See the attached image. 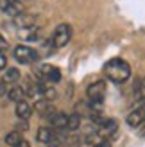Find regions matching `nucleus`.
<instances>
[{"instance_id":"nucleus-10","label":"nucleus","mask_w":145,"mask_h":147,"mask_svg":"<svg viewBox=\"0 0 145 147\" xmlns=\"http://www.w3.org/2000/svg\"><path fill=\"white\" fill-rule=\"evenodd\" d=\"M66 124H68V115L66 113H61V111H56L54 117L50 119V126L57 131H63L66 129Z\"/></svg>"},{"instance_id":"nucleus-4","label":"nucleus","mask_w":145,"mask_h":147,"mask_svg":"<svg viewBox=\"0 0 145 147\" xmlns=\"http://www.w3.org/2000/svg\"><path fill=\"white\" fill-rule=\"evenodd\" d=\"M106 81H95V83H91L88 88H86V95H88V99L93 102V104H100V102L104 100L106 97Z\"/></svg>"},{"instance_id":"nucleus-2","label":"nucleus","mask_w":145,"mask_h":147,"mask_svg":"<svg viewBox=\"0 0 145 147\" xmlns=\"http://www.w3.org/2000/svg\"><path fill=\"white\" fill-rule=\"evenodd\" d=\"M72 40V25L70 24H61L56 27L52 34V47L54 49H63L66 47Z\"/></svg>"},{"instance_id":"nucleus-15","label":"nucleus","mask_w":145,"mask_h":147,"mask_svg":"<svg viewBox=\"0 0 145 147\" xmlns=\"http://www.w3.org/2000/svg\"><path fill=\"white\" fill-rule=\"evenodd\" d=\"M21 140H23V138H21V133H20V131H16V129L5 135V144L9 145V147H14L16 144H20Z\"/></svg>"},{"instance_id":"nucleus-13","label":"nucleus","mask_w":145,"mask_h":147,"mask_svg":"<svg viewBox=\"0 0 145 147\" xmlns=\"http://www.w3.org/2000/svg\"><path fill=\"white\" fill-rule=\"evenodd\" d=\"M7 99L13 100V102H20L25 99V90L23 86H13L9 92H7Z\"/></svg>"},{"instance_id":"nucleus-9","label":"nucleus","mask_w":145,"mask_h":147,"mask_svg":"<svg viewBox=\"0 0 145 147\" xmlns=\"http://www.w3.org/2000/svg\"><path fill=\"white\" fill-rule=\"evenodd\" d=\"M0 11L9 16H16L21 13V4L18 0H0Z\"/></svg>"},{"instance_id":"nucleus-22","label":"nucleus","mask_w":145,"mask_h":147,"mask_svg":"<svg viewBox=\"0 0 145 147\" xmlns=\"http://www.w3.org/2000/svg\"><path fill=\"white\" fill-rule=\"evenodd\" d=\"M14 147H31V144H29L27 140H21L20 144H16V145H14Z\"/></svg>"},{"instance_id":"nucleus-6","label":"nucleus","mask_w":145,"mask_h":147,"mask_svg":"<svg viewBox=\"0 0 145 147\" xmlns=\"http://www.w3.org/2000/svg\"><path fill=\"white\" fill-rule=\"evenodd\" d=\"M38 79L47 81V83H57L61 79V72L54 65H41L38 70Z\"/></svg>"},{"instance_id":"nucleus-20","label":"nucleus","mask_w":145,"mask_h":147,"mask_svg":"<svg viewBox=\"0 0 145 147\" xmlns=\"http://www.w3.org/2000/svg\"><path fill=\"white\" fill-rule=\"evenodd\" d=\"M93 147H111V140H107V138L106 140H99Z\"/></svg>"},{"instance_id":"nucleus-16","label":"nucleus","mask_w":145,"mask_h":147,"mask_svg":"<svg viewBox=\"0 0 145 147\" xmlns=\"http://www.w3.org/2000/svg\"><path fill=\"white\" fill-rule=\"evenodd\" d=\"M20 79V72L16 68H7L4 72V76H2V81L5 84H9V83H14V81H18Z\"/></svg>"},{"instance_id":"nucleus-23","label":"nucleus","mask_w":145,"mask_h":147,"mask_svg":"<svg viewBox=\"0 0 145 147\" xmlns=\"http://www.w3.org/2000/svg\"><path fill=\"white\" fill-rule=\"evenodd\" d=\"M4 84H5V83L2 81V83H0V93H4Z\"/></svg>"},{"instance_id":"nucleus-19","label":"nucleus","mask_w":145,"mask_h":147,"mask_svg":"<svg viewBox=\"0 0 145 147\" xmlns=\"http://www.w3.org/2000/svg\"><path fill=\"white\" fill-rule=\"evenodd\" d=\"M5 65H7L5 52H2V50H0V70H4V68H5Z\"/></svg>"},{"instance_id":"nucleus-3","label":"nucleus","mask_w":145,"mask_h":147,"mask_svg":"<svg viewBox=\"0 0 145 147\" xmlns=\"http://www.w3.org/2000/svg\"><path fill=\"white\" fill-rule=\"evenodd\" d=\"M14 57H16V61L21 63V65H32L40 59V54L29 45H18L14 49Z\"/></svg>"},{"instance_id":"nucleus-12","label":"nucleus","mask_w":145,"mask_h":147,"mask_svg":"<svg viewBox=\"0 0 145 147\" xmlns=\"http://www.w3.org/2000/svg\"><path fill=\"white\" fill-rule=\"evenodd\" d=\"M31 113H32V108H31V104H29L27 100H20V102H16V115H18V119H21V120H29Z\"/></svg>"},{"instance_id":"nucleus-8","label":"nucleus","mask_w":145,"mask_h":147,"mask_svg":"<svg viewBox=\"0 0 145 147\" xmlns=\"http://www.w3.org/2000/svg\"><path fill=\"white\" fill-rule=\"evenodd\" d=\"M126 122L131 127H140V126H143V124H145V100L136 109H133V111L127 115Z\"/></svg>"},{"instance_id":"nucleus-14","label":"nucleus","mask_w":145,"mask_h":147,"mask_svg":"<svg viewBox=\"0 0 145 147\" xmlns=\"http://www.w3.org/2000/svg\"><path fill=\"white\" fill-rule=\"evenodd\" d=\"M133 97L134 100H145V77L136 81V84L133 88Z\"/></svg>"},{"instance_id":"nucleus-5","label":"nucleus","mask_w":145,"mask_h":147,"mask_svg":"<svg viewBox=\"0 0 145 147\" xmlns=\"http://www.w3.org/2000/svg\"><path fill=\"white\" fill-rule=\"evenodd\" d=\"M118 129V122L115 119H104L100 124H97V136L100 138V140H109V138L117 133Z\"/></svg>"},{"instance_id":"nucleus-17","label":"nucleus","mask_w":145,"mask_h":147,"mask_svg":"<svg viewBox=\"0 0 145 147\" xmlns=\"http://www.w3.org/2000/svg\"><path fill=\"white\" fill-rule=\"evenodd\" d=\"M79 126H81V115H79V113H72V115H68L66 129H68V131H77Z\"/></svg>"},{"instance_id":"nucleus-7","label":"nucleus","mask_w":145,"mask_h":147,"mask_svg":"<svg viewBox=\"0 0 145 147\" xmlns=\"http://www.w3.org/2000/svg\"><path fill=\"white\" fill-rule=\"evenodd\" d=\"M38 22V14H32V13H23L21 11L20 14L13 16V24L16 25L18 29H32Z\"/></svg>"},{"instance_id":"nucleus-24","label":"nucleus","mask_w":145,"mask_h":147,"mask_svg":"<svg viewBox=\"0 0 145 147\" xmlns=\"http://www.w3.org/2000/svg\"><path fill=\"white\" fill-rule=\"evenodd\" d=\"M47 147H57V145H54V144H50V145H47Z\"/></svg>"},{"instance_id":"nucleus-18","label":"nucleus","mask_w":145,"mask_h":147,"mask_svg":"<svg viewBox=\"0 0 145 147\" xmlns=\"http://www.w3.org/2000/svg\"><path fill=\"white\" fill-rule=\"evenodd\" d=\"M41 93L45 95V99L47 100H52L54 97H56V90L52 86H45V84H41Z\"/></svg>"},{"instance_id":"nucleus-1","label":"nucleus","mask_w":145,"mask_h":147,"mask_svg":"<svg viewBox=\"0 0 145 147\" xmlns=\"http://www.w3.org/2000/svg\"><path fill=\"white\" fill-rule=\"evenodd\" d=\"M104 74L113 83H126L131 77V65L122 57H113L104 65Z\"/></svg>"},{"instance_id":"nucleus-11","label":"nucleus","mask_w":145,"mask_h":147,"mask_svg":"<svg viewBox=\"0 0 145 147\" xmlns=\"http://www.w3.org/2000/svg\"><path fill=\"white\" fill-rule=\"evenodd\" d=\"M54 127L50 129V127H40L38 131V135H36V140H38L40 144H45V145H50V144H54Z\"/></svg>"},{"instance_id":"nucleus-21","label":"nucleus","mask_w":145,"mask_h":147,"mask_svg":"<svg viewBox=\"0 0 145 147\" xmlns=\"http://www.w3.org/2000/svg\"><path fill=\"white\" fill-rule=\"evenodd\" d=\"M7 49H9V45H7V41L2 38V36H0V50H2V52H5Z\"/></svg>"}]
</instances>
